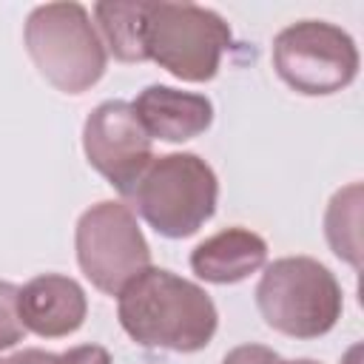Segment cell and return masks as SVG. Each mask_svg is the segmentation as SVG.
<instances>
[{
	"label": "cell",
	"mask_w": 364,
	"mask_h": 364,
	"mask_svg": "<svg viewBox=\"0 0 364 364\" xmlns=\"http://www.w3.org/2000/svg\"><path fill=\"white\" fill-rule=\"evenodd\" d=\"M117 318L139 347L171 353L205 350L219 327L216 304L196 282L154 264L119 290Z\"/></svg>",
	"instance_id": "6da1fadb"
},
{
	"label": "cell",
	"mask_w": 364,
	"mask_h": 364,
	"mask_svg": "<svg viewBox=\"0 0 364 364\" xmlns=\"http://www.w3.org/2000/svg\"><path fill=\"white\" fill-rule=\"evenodd\" d=\"M253 296L267 327L304 341L327 336L344 310L338 279L313 256H282L270 262Z\"/></svg>",
	"instance_id": "7a4b0ae2"
},
{
	"label": "cell",
	"mask_w": 364,
	"mask_h": 364,
	"mask_svg": "<svg viewBox=\"0 0 364 364\" xmlns=\"http://www.w3.org/2000/svg\"><path fill=\"white\" fill-rule=\"evenodd\" d=\"M23 40L37 71L63 94H82L105 74L108 51L82 3L34 6Z\"/></svg>",
	"instance_id": "3957f363"
},
{
	"label": "cell",
	"mask_w": 364,
	"mask_h": 364,
	"mask_svg": "<svg viewBox=\"0 0 364 364\" xmlns=\"http://www.w3.org/2000/svg\"><path fill=\"white\" fill-rule=\"evenodd\" d=\"M233 46L230 26L208 6L145 0L142 48L145 60L182 82H208L216 77L225 51Z\"/></svg>",
	"instance_id": "277c9868"
},
{
	"label": "cell",
	"mask_w": 364,
	"mask_h": 364,
	"mask_svg": "<svg viewBox=\"0 0 364 364\" xmlns=\"http://www.w3.org/2000/svg\"><path fill=\"white\" fill-rule=\"evenodd\" d=\"M128 199L159 236L188 239L216 213L219 179L199 154H162L154 156Z\"/></svg>",
	"instance_id": "5b68a950"
},
{
	"label": "cell",
	"mask_w": 364,
	"mask_h": 364,
	"mask_svg": "<svg viewBox=\"0 0 364 364\" xmlns=\"http://www.w3.org/2000/svg\"><path fill=\"white\" fill-rule=\"evenodd\" d=\"M273 68L304 97H330L358 77V46L336 23L299 20L273 37Z\"/></svg>",
	"instance_id": "8992f818"
},
{
	"label": "cell",
	"mask_w": 364,
	"mask_h": 364,
	"mask_svg": "<svg viewBox=\"0 0 364 364\" xmlns=\"http://www.w3.org/2000/svg\"><path fill=\"white\" fill-rule=\"evenodd\" d=\"M74 250L82 276L105 296H119V290L151 264V247L131 205L114 199L82 210L74 228Z\"/></svg>",
	"instance_id": "52a82bcc"
},
{
	"label": "cell",
	"mask_w": 364,
	"mask_h": 364,
	"mask_svg": "<svg viewBox=\"0 0 364 364\" xmlns=\"http://www.w3.org/2000/svg\"><path fill=\"white\" fill-rule=\"evenodd\" d=\"M82 151L88 165L122 196H131L134 185L154 162V139L125 100H105L85 117Z\"/></svg>",
	"instance_id": "ba28073f"
},
{
	"label": "cell",
	"mask_w": 364,
	"mask_h": 364,
	"mask_svg": "<svg viewBox=\"0 0 364 364\" xmlns=\"http://www.w3.org/2000/svg\"><path fill=\"white\" fill-rule=\"evenodd\" d=\"M17 313L26 333L40 338H63L82 327L88 316V296L71 276L40 273L20 287Z\"/></svg>",
	"instance_id": "9c48e42d"
},
{
	"label": "cell",
	"mask_w": 364,
	"mask_h": 364,
	"mask_svg": "<svg viewBox=\"0 0 364 364\" xmlns=\"http://www.w3.org/2000/svg\"><path fill=\"white\" fill-rule=\"evenodd\" d=\"M151 139L188 142L205 134L213 122V102L196 91H179L171 85H145L131 102Z\"/></svg>",
	"instance_id": "30bf717a"
},
{
	"label": "cell",
	"mask_w": 364,
	"mask_h": 364,
	"mask_svg": "<svg viewBox=\"0 0 364 364\" xmlns=\"http://www.w3.org/2000/svg\"><path fill=\"white\" fill-rule=\"evenodd\" d=\"M267 262V242L247 228H225L191 250V270L210 284H236Z\"/></svg>",
	"instance_id": "8fae6325"
},
{
	"label": "cell",
	"mask_w": 364,
	"mask_h": 364,
	"mask_svg": "<svg viewBox=\"0 0 364 364\" xmlns=\"http://www.w3.org/2000/svg\"><path fill=\"white\" fill-rule=\"evenodd\" d=\"M94 20L100 26V37L105 51H111L122 63H142V20L145 0H102L94 3Z\"/></svg>",
	"instance_id": "7c38bea8"
},
{
	"label": "cell",
	"mask_w": 364,
	"mask_h": 364,
	"mask_svg": "<svg viewBox=\"0 0 364 364\" xmlns=\"http://www.w3.org/2000/svg\"><path fill=\"white\" fill-rule=\"evenodd\" d=\"M324 236L330 250L350 267H361V182L338 188L324 210Z\"/></svg>",
	"instance_id": "4fadbf2b"
},
{
	"label": "cell",
	"mask_w": 364,
	"mask_h": 364,
	"mask_svg": "<svg viewBox=\"0 0 364 364\" xmlns=\"http://www.w3.org/2000/svg\"><path fill=\"white\" fill-rule=\"evenodd\" d=\"M17 293H20L17 284L0 279V353L14 347L26 336V327L17 313Z\"/></svg>",
	"instance_id": "5bb4252c"
},
{
	"label": "cell",
	"mask_w": 364,
	"mask_h": 364,
	"mask_svg": "<svg viewBox=\"0 0 364 364\" xmlns=\"http://www.w3.org/2000/svg\"><path fill=\"white\" fill-rule=\"evenodd\" d=\"M46 364H111V353L100 344H77L65 353H51Z\"/></svg>",
	"instance_id": "9a60e30c"
},
{
	"label": "cell",
	"mask_w": 364,
	"mask_h": 364,
	"mask_svg": "<svg viewBox=\"0 0 364 364\" xmlns=\"http://www.w3.org/2000/svg\"><path fill=\"white\" fill-rule=\"evenodd\" d=\"M222 364H284V358L264 344H239L222 358Z\"/></svg>",
	"instance_id": "2e32d148"
},
{
	"label": "cell",
	"mask_w": 364,
	"mask_h": 364,
	"mask_svg": "<svg viewBox=\"0 0 364 364\" xmlns=\"http://www.w3.org/2000/svg\"><path fill=\"white\" fill-rule=\"evenodd\" d=\"M48 355H51V353H46V350H20V353H14V355L0 358V364H46Z\"/></svg>",
	"instance_id": "e0dca14e"
},
{
	"label": "cell",
	"mask_w": 364,
	"mask_h": 364,
	"mask_svg": "<svg viewBox=\"0 0 364 364\" xmlns=\"http://www.w3.org/2000/svg\"><path fill=\"white\" fill-rule=\"evenodd\" d=\"M284 364H318V361H313V358H296V361H284Z\"/></svg>",
	"instance_id": "ac0fdd59"
}]
</instances>
